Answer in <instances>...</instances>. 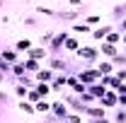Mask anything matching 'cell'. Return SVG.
I'll list each match as a JSON object with an SVG mask.
<instances>
[{
    "label": "cell",
    "instance_id": "6da1fadb",
    "mask_svg": "<svg viewBox=\"0 0 126 123\" xmlns=\"http://www.w3.org/2000/svg\"><path fill=\"white\" fill-rule=\"evenodd\" d=\"M75 58H80L82 68H94L102 61V53H99V46H94V44H82L75 53Z\"/></svg>",
    "mask_w": 126,
    "mask_h": 123
},
{
    "label": "cell",
    "instance_id": "7a4b0ae2",
    "mask_svg": "<svg viewBox=\"0 0 126 123\" xmlns=\"http://www.w3.org/2000/svg\"><path fill=\"white\" fill-rule=\"evenodd\" d=\"M85 85V87H90V85H94V82H99V73L94 70V68H82V70H78V75H75Z\"/></svg>",
    "mask_w": 126,
    "mask_h": 123
},
{
    "label": "cell",
    "instance_id": "3957f363",
    "mask_svg": "<svg viewBox=\"0 0 126 123\" xmlns=\"http://www.w3.org/2000/svg\"><path fill=\"white\" fill-rule=\"evenodd\" d=\"M102 109H107V111H114V109H119V94L114 92V89H107V94L97 101Z\"/></svg>",
    "mask_w": 126,
    "mask_h": 123
},
{
    "label": "cell",
    "instance_id": "277c9868",
    "mask_svg": "<svg viewBox=\"0 0 126 123\" xmlns=\"http://www.w3.org/2000/svg\"><path fill=\"white\" fill-rule=\"evenodd\" d=\"M107 113H109L107 109H102L99 104H92V106H85V113H82V116H85L87 121H97V118H104Z\"/></svg>",
    "mask_w": 126,
    "mask_h": 123
},
{
    "label": "cell",
    "instance_id": "5b68a950",
    "mask_svg": "<svg viewBox=\"0 0 126 123\" xmlns=\"http://www.w3.org/2000/svg\"><path fill=\"white\" fill-rule=\"evenodd\" d=\"M68 113H70V111H68V106L63 104L61 99H53V101H51V116H56L58 121H65Z\"/></svg>",
    "mask_w": 126,
    "mask_h": 123
},
{
    "label": "cell",
    "instance_id": "8992f818",
    "mask_svg": "<svg viewBox=\"0 0 126 123\" xmlns=\"http://www.w3.org/2000/svg\"><path fill=\"white\" fill-rule=\"evenodd\" d=\"M65 73H56V77H53V80H51V85H48V87H51V94H56V97H61L63 94V89H65Z\"/></svg>",
    "mask_w": 126,
    "mask_h": 123
},
{
    "label": "cell",
    "instance_id": "52a82bcc",
    "mask_svg": "<svg viewBox=\"0 0 126 123\" xmlns=\"http://www.w3.org/2000/svg\"><path fill=\"white\" fill-rule=\"evenodd\" d=\"M24 58H32V61H46L48 58V48H44V46H36V44H34V46L29 48V51H27V53H24Z\"/></svg>",
    "mask_w": 126,
    "mask_h": 123
},
{
    "label": "cell",
    "instance_id": "ba28073f",
    "mask_svg": "<svg viewBox=\"0 0 126 123\" xmlns=\"http://www.w3.org/2000/svg\"><path fill=\"white\" fill-rule=\"evenodd\" d=\"M111 29H114L111 24H99V27H94V29H92V34H90V36H92V41H94V44H102V41L107 39V34H109Z\"/></svg>",
    "mask_w": 126,
    "mask_h": 123
},
{
    "label": "cell",
    "instance_id": "9c48e42d",
    "mask_svg": "<svg viewBox=\"0 0 126 123\" xmlns=\"http://www.w3.org/2000/svg\"><path fill=\"white\" fill-rule=\"evenodd\" d=\"M80 46H82V41H80V36H73V34H70V36L65 39V44H63V53H73V56H75Z\"/></svg>",
    "mask_w": 126,
    "mask_h": 123
},
{
    "label": "cell",
    "instance_id": "30bf717a",
    "mask_svg": "<svg viewBox=\"0 0 126 123\" xmlns=\"http://www.w3.org/2000/svg\"><path fill=\"white\" fill-rule=\"evenodd\" d=\"M99 53H102L107 61H111V58H116V56L121 53V48H119V46H111V44H107V41H102V44H99Z\"/></svg>",
    "mask_w": 126,
    "mask_h": 123
},
{
    "label": "cell",
    "instance_id": "8fae6325",
    "mask_svg": "<svg viewBox=\"0 0 126 123\" xmlns=\"http://www.w3.org/2000/svg\"><path fill=\"white\" fill-rule=\"evenodd\" d=\"M68 31H70L73 36H80V39H82V36H90V34H92V27H87L85 22H75V24H70Z\"/></svg>",
    "mask_w": 126,
    "mask_h": 123
},
{
    "label": "cell",
    "instance_id": "7c38bea8",
    "mask_svg": "<svg viewBox=\"0 0 126 123\" xmlns=\"http://www.w3.org/2000/svg\"><path fill=\"white\" fill-rule=\"evenodd\" d=\"M0 58L7 63V65H15V63H19V53H17L15 48H0Z\"/></svg>",
    "mask_w": 126,
    "mask_h": 123
},
{
    "label": "cell",
    "instance_id": "4fadbf2b",
    "mask_svg": "<svg viewBox=\"0 0 126 123\" xmlns=\"http://www.w3.org/2000/svg\"><path fill=\"white\" fill-rule=\"evenodd\" d=\"M19 61L24 63V73H27V75H34V73H39V70L44 68V63H41V61H32V58H24V56H22Z\"/></svg>",
    "mask_w": 126,
    "mask_h": 123
},
{
    "label": "cell",
    "instance_id": "5bb4252c",
    "mask_svg": "<svg viewBox=\"0 0 126 123\" xmlns=\"http://www.w3.org/2000/svg\"><path fill=\"white\" fill-rule=\"evenodd\" d=\"M56 77V73L51 68H41L39 73H34V82H44V85H51V80Z\"/></svg>",
    "mask_w": 126,
    "mask_h": 123
},
{
    "label": "cell",
    "instance_id": "9a60e30c",
    "mask_svg": "<svg viewBox=\"0 0 126 123\" xmlns=\"http://www.w3.org/2000/svg\"><path fill=\"white\" fill-rule=\"evenodd\" d=\"M94 70L99 73V77H104V75H114V65H111V61H107V58H102V61L94 65Z\"/></svg>",
    "mask_w": 126,
    "mask_h": 123
},
{
    "label": "cell",
    "instance_id": "2e32d148",
    "mask_svg": "<svg viewBox=\"0 0 126 123\" xmlns=\"http://www.w3.org/2000/svg\"><path fill=\"white\" fill-rule=\"evenodd\" d=\"M53 36H56V31H53V29L41 31V34L36 36V46H44V48H48V44L53 41Z\"/></svg>",
    "mask_w": 126,
    "mask_h": 123
},
{
    "label": "cell",
    "instance_id": "e0dca14e",
    "mask_svg": "<svg viewBox=\"0 0 126 123\" xmlns=\"http://www.w3.org/2000/svg\"><path fill=\"white\" fill-rule=\"evenodd\" d=\"M32 46H34V41L24 36V39H17V41H15V46H12V48H15V51L19 53V56H24V53H27V51H29Z\"/></svg>",
    "mask_w": 126,
    "mask_h": 123
},
{
    "label": "cell",
    "instance_id": "ac0fdd59",
    "mask_svg": "<svg viewBox=\"0 0 126 123\" xmlns=\"http://www.w3.org/2000/svg\"><path fill=\"white\" fill-rule=\"evenodd\" d=\"M87 92H90V94L94 97V99L99 101V99H102V97L107 94V87H104L102 82H94V85H90V87H87Z\"/></svg>",
    "mask_w": 126,
    "mask_h": 123
},
{
    "label": "cell",
    "instance_id": "d6986e66",
    "mask_svg": "<svg viewBox=\"0 0 126 123\" xmlns=\"http://www.w3.org/2000/svg\"><path fill=\"white\" fill-rule=\"evenodd\" d=\"M111 19H114V22L126 19V2H119V5H114V7H111Z\"/></svg>",
    "mask_w": 126,
    "mask_h": 123
},
{
    "label": "cell",
    "instance_id": "ffe728a7",
    "mask_svg": "<svg viewBox=\"0 0 126 123\" xmlns=\"http://www.w3.org/2000/svg\"><path fill=\"white\" fill-rule=\"evenodd\" d=\"M82 22H85V24H87V27H99V24H102V15H99V12H87V15L82 17Z\"/></svg>",
    "mask_w": 126,
    "mask_h": 123
},
{
    "label": "cell",
    "instance_id": "44dd1931",
    "mask_svg": "<svg viewBox=\"0 0 126 123\" xmlns=\"http://www.w3.org/2000/svg\"><path fill=\"white\" fill-rule=\"evenodd\" d=\"M17 109H19L22 113H27V116H36L34 104H32V101H27V99H19V101H17Z\"/></svg>",
    "mask_w": 126,
    "mask_h": 123
},
{
    "label": "cell",
    "instance_id": "7402d4cb",
    "mask_svg": "<svg viewBox=\"0 0 126 123\" xmlns=\"http://www.w3.org/2000/svg\"><path fill=\"white\" fill-rule=\"evenodd\" d=\"M121 36H124V34H121L119 29H111L109 34H107V39H104V41L111 44V46H119V44H121Z\"/></svg>",
    "mask_w": 126,
    "mask_h": 123
},
{
    "label": "cell",
    "instance_id": "603a6c76",
    "mask_svg": "<svg viewBox=\"0 0 126 123\" xmlns=\"http://www.w3.org/2000/svg\"><path fill=\"white\" fill-rule=\"evenodd\" d=\"M34 12H36L39 17H56V10H53V7H48V5H36V7H34Z\"/></svg>",
    "mask_w": 126,
    "mask_h": 123
},
{
    "label": "cell",
    "instance_id": "cb8c5ba5",
    "mask_svg": "<svg viewBox=\"0 0 126 123\" xmlns=\"http://www.w3.org/2000/svg\"><path fill=\"white\" fill-rule=\"evenodd\" d=\"M34 109H36V113H39V116H46V113H51V101L41 99V101H36V104H34Z\"/></svg>",
    "mask_w": 126,
    "mask_h": 123
},
{
    "label": "cell",
    "instance_id": "d4e9b609",
    "mask_svg": "<svg viewBox=\"0 0 126 123\" xmlns=\"http://www.w3.org/2000/svg\"><path fill=\"white\" fill-rule=\"evenodd\" d=\"M111 123H126V109H114L111 111Z\"/></svg>",
    "mask_w": 126,
    "mask_h": 123
},
{
    "label": "cell",
    "instance_id": "484cf974",
    "mask_svg": "<svg viewBox=\"0 0 126 123\" xmlns=\"http://www.w3.org/2000/svg\"><path fill=\"white\" fill-rule=\"evenodd\" d=\"M10 75L15 77V80H17V77H22V75H27V73H24V63H22V61L15 63V65H12V70H10Z\"/></svg>",
    "mask_w": 126,
    "mask_h": 123
},
{
    "label": "cell",
    "instance_id": "4316f807",
    "mask_svg": "<svg viewBox=\"0 0 126 123\" xmlns=\"http://www.w3.org/2000/svg\"><path fill=\"white\" fill-rule=\"evenodd\" d=\"M36 92L41 94V99H46V97H51V87L48 85H44V82H36V87H34Z\"/></svg>",
    "mask_w": 126,
    "mask_h": 123
},
{
    "label": "cell",
    "instance_id": "83f0119b",
    "mask_svg": "<svg viewBox=\"0 0 126 123\" xmlns=\"http://www.w3.org/2000/svg\"><path fill=\"white\" fill-rule=\"evenodd\" d=\"M80 101H82L85 106H92V104H97V99H94V97H92L90 92H87V89H85V92L80 94Z\"/></svg>",
    "mask_w": 126,
    "mask_h": 123
},
{
    "label": "cell",
    "instance_id": "f1b7e54d",
    "mask_svg": "<svg viewBox=\"0 0 126 123\" xmlns=\"http://www.w3.org/2000/svg\"><path fill=\"white\" fill-rule=\"evenodd\" d=\"M12 89H15V97H17V101H19V99H27V92H29V89H27L24 85H15Z\"/></svg>",
    "mask_w": 126,
    "mask_h": 123
},
{
    "label": "cell",
    "instance_id": "f546056e",
    "mask_svg": "<svg viewBox=\"0 0 126 123\" xmlns=\"http://www.w3.org/2000/svg\"><path fill=\"white\" fill-rule=\"evenodd\" d=\"M111 65H114V70L116 68H126V53H119L116 58H111Z\"/></svg>",
    "mask_w": 126,
    "mask_h": 123
},
{
    "label": "cell",
    "instance_id": "4dcf8cb0",
    "mask_svg": "<svg viewBox=\"0 0 126 123\" xmlns=\"http://www.w3.org/2000/svg\"><path fill=\"white\" fill-rule=\"evenodd\" d=\"M27 101H32V104H36V101H41V94L36 92V89H29V92H27Z\"/></svg>",
    "mask_w": 126,
    "mask_h": 123
},
{
    "label": "cell",
    "instance_id": "1f68e13d",
    "mask_svg": "<svg viewBox=\"0 0 126 123\" xmlns=\"http://www.w3.org/2000/svg\"><path fill=\"white\" fill-rule=\"evenodd\" d=\"M7 101H10V94L5 92V89H0V111L7 106Z\"/></svg>",
    "mask_w": 126,
    "mask_h": 123
},
{
    "label": "cell",
    "instance_id": "d6a6232c",
    "mask_svg": "<svg viewBox=\"0 0 126 123\" xmlns=\"http://www.w3.org/2000/svg\"><path fill=\"white\" fill-rule=\"evenodd\" d=\"M114 77H116L119 82H126V68H116V70H114Z\"/></svg>",
    "mask_w": 126,
    "mask_h": 123
},
{
    "label": "cell",
    "instance_id": "836d02e7",
    "mask_svg": "<svg viewBox=\"0 0 126 123\" xmlns=\"http://www.w3.org/2000/svg\"><path fill=\"white\" fill-rule=\"evenodd\" d=\"M22 22H24L27 27H34V24H36V17H34V15H27L24 19H22Z\"/></svg>",
    "mask_w": 126,
    "mask_h": 123
},
{
    "label": "cell",
    "instance_id": "e575fe53",
    "mask_svg": "<svg viewBox=\"0 0 126 123\" xmlns=\"http://www.w3.org/2000/svg\"><path fill=\"white\" fill-rule=\"evenodd\" d=\"M68 2H70V7H73V10H78V7H82V0H68Z\"/></svg>",
    "mask_w": 126,
    "mask_h": 123
},
{
    "label": "cell",
    "instance_id": "d590c367",
    "mask_svg": "<svg viewBox=\"0 0 126 123\" xmlns=\"http://www.w3.org/2000/svg\"><path fill=\"white\" fill-rule=\"evenodd\" d=\"M119 109H126V94H119Z\"/></svg>",
    "mask_w": 126,
    "mask_h": 123
},
{
    "label": "cell",
    "instance_id": "8d00e7d4",
    "mask_svg": "<svg viewBox=\"0 0 126 123\" xmlns=\"http://www.w3.org/2000/svg\"><path fill=\"white\" fill-rule=\"evenodd\" d=\"M116 29L121 31V34H126V19H121V22H119V27H116Z\"/></svg>",
    "mask_w": 126,
    "mask_h": 123
},
{
    "label": "cell",
    "instance_id": "74e56055",
    "mask_svg": "<svg viewBox=\"0 0 126 123\" xmlns=\"http://www.w3.org/2000/svg\"><path fill=\"white\" fill-rule=\"evenodd\" d=\"M119 48H121V53H126V34L121 36V44H119Z\"/></svg>",
    "mask_w": 126,
    "mask_h": 123
},
{
    "label": "cell",
    "instance_id": "f35d334b",
    "mask_svg": "<svg viewBox=\"0 0 126 123\" xmlns=\"http://www.w3.org/2000/svg\"><path fill=\"white\" fill-rule=\"evenodd\" d=\"M92 123H111V118H109V116H104V118H97V121H92Z\"/></svg>",
    "mask_w": 126,
    "mask_h": 123
},
{
    "label": "cell",
    "instance_id": "ab89813d",
    "mask_svg": "<svg viewBox=\"0 0 126 123\" xmlns=\"http://www.w3.org/2000/svg\"><path fill=\"white\" fill-rule=\"evenodd\" d=\"M7 80H10V75H5V73H0V85H5Z\"/></svg>",
    "mask_w": 126,
    "mask_h": 123
},
{
    "label": "cell",
    "instance_id": "60d3db41",
    "mask_svg": "<svg viewBox=\"0 0 126 123\" xmlns=\"http://www.w3.org/2000/svg\"><path fill=\"white\" fill-rule=\"evenodd\" d=\"M2 5H5V0H0V7H2Z\"/></svg>",
    "mask_w": 126,
    "mask_h": 123
},
{
    "label": "cell",
    "instance_id": "b9f144b4",
    "mask_svg": "<svg viewBox=\"0 0 126 123\" xmlns=\"http://www.w3.org/2000/svg\"><path fill=\"white\" fill-rule=\"evenodd\" d=\"M61 123H70V121H61Z\"/></svg>",
    "mask_w": 126,
    "mask_h": 123
},
{
    "label": "cell",
    "instance_id": "7bdbcfd3",
    "mask_svg": "<svg viewBox=\"0 0 126 123\" xmlns=\"http://www.w3.org/2000/svg\"><path fill=\"white\" fill-rule=\"evenodd\" d=\"M29 2H34V0H29Z\"/></svg>",
    "mask_w": 126,
    "mask_h": 123
}]
</instances>
